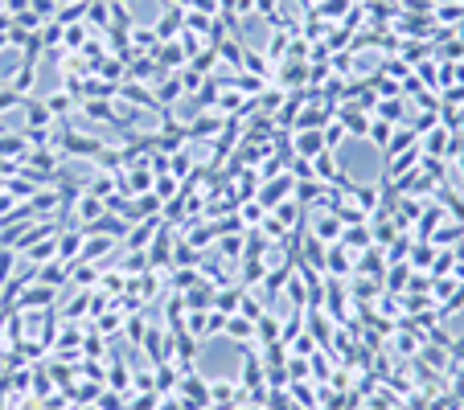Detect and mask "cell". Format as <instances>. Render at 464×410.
<instances>
[{
  "label": "cell",
  "mask_w": 464,
  "mask_h": 410,
  "mask_svg": "<svg viewBox=\"0 0 464 410\" xmlns=\"http://www.w3.org/2000/svg\"><path fill=\"white\" fill-rule=\"evenodd\" d=\"M181 406L185 410H206L210 406V382L194 378V369L181 373Z\"/></svg>",
  "instance_id": "obj_1"
},
{
  "label": "cell",
  "mask_w": 464,
  "mask_h": 410,
  "mask_svg": "<svg viewBox=\"0 0 464 410\" xmlns=\"http://www.w3.org/2000/svg\"><path fill=\"white\" fill-rule=\"evenodd\" d=\"M103 148H107L103 140H87V136H74V132H66V136L58 140V152H62V156H87V160H95Z\"/></svg>",
  "instance_id": "obj_2"
},
{
  "label": "cell",
  "mask_w": 464,
  "mask_h": 410,
  "mask_svg": "<svg viewBox=\"0 0 464 410\" xmlns=\"http://www.w3.org/2000/svg\"><path fill=\"white\" fill-rule=\"evenodd\" d=\"M210 406H243V390L234 386L230 378H214L210 382Z\"/></svg>",
  "instance_id": "obj_3"
},
{
  "label": "cell",
  "mask_w": 464,
  "mask_h": 410,
  "mask_svg": "<svg viewBox=\"0 0 464 410\" xmlns=\"http://www.w3.org/2000/svg\"><path fill=\"white\" fill-rule=\"evenodd\" d=\"M82 111H87V120H103V123H111V127H120L123 132V115L120 111H115V103H111V98H87V103H82Z\"/></svg>",
  "instance_id": "obj_4"
},
{
  "label": "cell",
  "mask_w": 464,
  "mask_h": 410,
  "mask_svg": "<svg viewBox=\"0 0 464 410\" xmlns=\"http://www.w3.org/2000/svg\"><path fill=\"white\" fill-rule=\"evenodd\" d=\"M341 234H345L341 217H333V214H320L317 222H313V238H320L325 246H333V242H341Z\"/></svg>",
  "instance_id": "obj_5"
},
{
  "label": "cell",
  "mask_w": 464,
  "mask_h": 410,
  "mask_svg": "<svg viewBox=\"0 0 464 410\" xmlns=\"http://www.w3.org/2000/svg\"><path fill=\"white\" fill-rule=\"evenodd\" d=\"M82 246H87V234H82V230L62 234V238H58V259H62L66 267H74L78 263V255H82Z\"/></svg>",
  "instance_id": "obj_6"
},
{
  "label": "cell",
  "mask_w": 464,
  "mask_h": 410,
  "mask_svg": "<svg viewBox=\"0 0 464 410\" xmlns=\"http://www.w3.org/2000/svg\"><path fill=\"white\" fill-rule=\"evenodd\" d=\"M313 177H317V181H333V185H341V169H337V156H333L329 148L313 156Z\"/></svg>",
  "instance_id": "obj_7"
},
{
  "label": "cell",
  "mask_w": 464,
  "mask_h": 410,
  "mask_svg": "<svg viewBox=\"0 0 464 410\" xmlns=\"http://www.w3.org/2000/svg\"><path fill=\"white\" fill-rule=\"evenodd\" d=\"M353 263H358V259L349 255V246H341V242H333L329 255H325V271H333V275H349Z\"/></svg>",
  "instance_id": "obj_8"
},
{
  "label": "cell",
  "mask_w": 464,
  "mask_h": 410,
  "mask_svg": "<svg viewBox=\"0 0 464 410\" xmlns=\"http://www.w3.org/2000/svg\"><path fill=\"white\" fill-rule=\"evenodd\" d=\"M448 140H452V127H432L427 132V140H419V148H423V156H448Z\"/></svg>",
  "instance_id": "obj_9"
},
{
  "label": "cell",
  "mask_w": 464,
  "mask_h": 410,
  "mask_svg": "<svg viewBox=\"0 0 464 410\" xmlns=\"http://www.w3.org/2000/svg\"><path fill=\"white\" fill-rule=\"evenodd\" d=\"M444 222H448V214H444V205H427V210L419 214V222H415V234H419V238H432V234L440 230Z\"/></svg>",
  "instance_id": "obj_10"
},
{
  "label": "cell",
  "mask_w": 464,
  "mask_h": 410,
  "mask_svg": "<svg viewBox=\"0 0 464 410\" xmlns=\"http://www.w3.org/2000/svg\"><path fill=\"white\" fill-rule=\"evenodd\" d=\"M21 255H25V259H29L33 267H46L49 259H58V238H37L33 246H25Z\"/></svg>",
  "instance_id": "obj_11"
},
{
  "label": "cell",
  "mask_w": 464,
  "mask_h": 410,
  "mask_svg": "<svg viewBox=\"0 0 464 410\" xmlns=\"http://www.w3.org/2000/svg\"><path fill=\"white\" fill-rule=\"evenodd\" d=\"M292 185H296L292 177H280V181H271L268 189H259V205H263V210H271V205H280V201L288 197V189H292Z\"/></svg>",
  "instance_id": "obj_12"
},
{
  "label": "cell",
  "mask_w": 464,
  "mask_h": 410,
  "mask_svg": "<svg viewBox=\"0 0 464 410\" xmlns=\"http://www.w3.org/2000/svg\"><path fill=\"white\" fill-rule=\"evenodd\" d=\"M181 25H185V8H169V13H165L161 21L152 25V29H156V37H161V41H173Z\"/></svg>",
  "instance_id": "obj_13"
},
{
  "label": "cell",
  "mask_w": 464,
  "mask_h": 410,
  "mask_svg": "<svg viewBox=\"0 0 464 410\" xmlns=\"http://www.w3.org/2000/svg\"><path fill=\"white\" fill-rule=\"evenodd\" d=\"M317 152H325V136H320V132H300V136H296V156H300V160H313Z\"/></svg>",
  "instance_id": "obj_14"
},
{
  "label": "cell",
  "mask_w": 464,
  "mask_h": 410,
  "mask_svg": "<svg viewBox=\"0 0 464 410\" xmlns=\"http://www.w3.org/2000/svg\"><path fill=\"white\" fill-rule=\"evenodd\" d=\"M239 300H243V288H218L214 291V312L234 316L239 312Z\"/></svg>",
  "instance_id": "obj_15"
},
{
  "label": "cell",
  "mask_w": 464,
  "mask_h": 410,
  "mask_svg": "<svg viewBox=\"0 0 464 410\" xmlns=\"http://www.w3.org/2000/svg\"><path fill=\"white\" fill-rule=\"evenodd\" d=\"M17 295H21V308L29 312V308H46L49 300H54V288H46V283H37V288H21Z\"/></svg>",
  "instance_id": "obj_16"
},
{
  "label": "cell",
  "mask_w": 464,
  "mask_h": 410,
  "mask_svg": "<svg viewBox=\"0 0 464 410\" xmlns=\"http://www.w3.org/2000/svg\"><path fill=\"white\" fill-rule=\"evenodd\" d=\"M37 279H42L46 288H58V283H66V279H70V267L62 263V259H54V263L37 267Z\"/></svg>",
  "instance_id": "obj_17"
},
{
  "label": "cell",
  "mask_w": 464,
  "mask_h": 410,
  "mask_svg": "<svg viewBox=\"0 0 464 410\" xmlns=\"http://www.w3.org/2000/svg\"><path fill=\"white\" fill-rule=\"evenodd\" d=\"M222 333H226V337L230 340H251L255 337V320H246V316H226V328H222Z\"/></svg>",
  "instance_id": "obj_18"
},
{
  "label": "cell",
  "mask_w": 464,
  "mask_h": 410,
  "mask_svg": "<svg viewBox=\"0 0 464 410\" xmlns=\"http://www.w3.org/2000/svg\"><path fill=\"white\" fill-rule=\"evenodd\" d=\"M370 226L362 222V226H345V234H341V246H349V250H370Z\"/></svg>",
  "instance_id": "obj_19"
},
{
  "label": "cell",
  "mask_w": 464,
  "mask_h": 410,
  "mask_svg": "<svg viewBox=\"0 0 464 410\" xmlns=\"http://www.w3.org/2000/svg\"><path fill=\"white\" fill-rule=\"evenodd\" d=\"M436 250H440V246H432V242L427 238H419L415 246H411V271H419V267H432V259H436Z\"/></svg>",
  "instance_id": "obj_20"
},
{
  "label": "cell",
  "mask_w": 464,
  "mask_h": 410,
  "mask_svg": "<svg viewBox=\"0 0 464 410\" xmlns=\"http://www.w3.org/2000/svg\"><path fill=\"white\" fill-rule=\"evenodd\" d=\"M370 144L374 148H382V152H387V148H391V136H394V123H387V120H374L370 123Z\"/></svg>",
  "instance_id": "obj_21"
},
{
  "label": "cell",
  "mask_w": 464,
  "mask_h": 410,
  "mask_svg": "<svg viewBox=\"0 0 464 410\" xmlns=\"http://www.w3.org/2000/svg\"><path fill=\"white\" fill-rule=\"evenodd\" d=\"M452 267H456V255H452V246H440L436 250V259H432V279H440V275H452Z\"/></svg>",
  "instance_id": "obj_22"
},
{
  "label": "cell",
  "mask_w": 464,
  "mask_h": 410,
  "mask_svg": "<svg viewBox=\"0 0 464 410\" xmlns=\"http://www.w3.org/2000/svg\"><path fill=\"white\" fill-rule=\"evenodd\" d=\"M25 115H29V127H49L54 115H49L46 103H33V98H25Z\"/></svg>",
  "instance_id": "obj_23"
},
{
  "label": "cell",
  "mask_w": 464,
  "mask_h": 410,
  "mask_svg": "<svg viewBox=\"0 0 464 410\" xmlns=\"http://www.w3.org/2000/svg\"><path fill=\"white\" fill-rule=\"evenodd\" d=\"M456 312H464V283H456V291L436 308V320H448V316H456Z\"/></svg>",
  "instance_id": "obj_24"
},
{
  "label": "cell",
  "mask_w": 464,
  "mask_h": 410,
  "mask_svg": "<svg viewBox=\"0 0 464 410\" xmlns=\"http://www.w3.org/2000/svg\"><path fill=\"white\" fill-rule=\"evenodd\" d=\"M46 107H49V115H54V120H58V115H66V111H74V107H78V103H74V98L66 95V91H54V95L46 98Z\"/></svg>",
  "instance_id": "obj_25"
},
{
  "label": "cell",
  "mask_w": 464,
  "mask_h": 410,
  "mask_svg": "<svg viewBox=\"0 0 464 410\" xmlns=\"http://www.w3.org/2000/svg\"><path fill=\"white\" fill-rule=\"evenodd\" d=\"M387 271H391V275H387V288H391V291H403L407 283H411V267H407V263L387 267Z\"/></svg>",
  "instance_id": "obj_26"
},
{
  "label": "cell",
  "mask_w": 464,
  "mask_h": 410,
  "mask_svg": "<svg viewBox=\"0 0 464 410\" xmlns=\"http://www.w3.org/2000/svg\"><path fill=\"white\" fill-rule=\"evenodd\" d=\"M177 189H181V185H177V177H173V172L156 177V185H152V193L161 197V201H173V197H177Z\"/></svg>",
  "instance_id": "obj_27"
},
{
  "label": "cell",
  "mask_w": 464,
  "mask_h": 410,
  "mask_svg": "<svg viewBox=\"0 0 464 410\" xmlns=\"http://www.w3.org/2000/svg\"><path fill=\"white\" fill-rule=\"evenodd\" d=\"M25 148H29V140L25 136H0V156H25Z\"/></svg>",
  "instance_id": "obj_28"
},
{
  "label": "cell",
  "mask_w": 464,
  "mask_h": 410,
  "mask_svg": "<svg viewBox=\"0 0 464 410\" xmlns=\"http://www.w3.org/2000/svg\"><path fill=\"white\" fill-rule=\"evenodd\" d=\"M33 66H37V62H25V58H21V70H17V78H13V82H8L17 95H25V91L33 87Z\"/></svg>",
  "instance_id": "obj_29"
},
{
  "label": "cell",
  "mask_w": 464,
  "mask_h": 410,
  "mask_svg": "<svg viewBox=\"0 0 464 410\" xmlns=\"http://www.w3.org/2000/svg\"><path fill=\"white\" fill-rule=\"evenodd\" d=\"M275 217H280V222H284V226H300V201H280V205H275Z\"/></svg>",
  "instance_id": "obj_30"
},
{
  "label": "cell",
  "mask_w": 464,
  "mask_h": 410,
  "mask_svg": "<svg viewBox=\"0 0 464 410\" xmlns=\"http://www.w3.org/2000/svg\"><path fill=\"white\" fill-rule=\"evenodd\" d=\"M320 136H325V148H329V152H333L337 144H345V127H341L337 120L325 123V127H320Z\"/></svg>",
  "instance_id": "obj_31"
},
{
  "label": "cell",
  "mask_w": 464,
  "mask_h": 410,
  "mask_svg": "<svg viewBox=\"0 0 464 410\" xmlns=\"http://www.w3.org/2000/svg\"><path fill=\"white\" fill-rule=\"evenodd\" d=\"M173 263H177V271L194 267V263H197V246H189V242L181 238V242H177V255H173Z\"/></svg>",
  "instance_id": "obj_32"
},
{
  "label": "cell",
  "mask_w": 464,
  "mask_h": 410,
  "mask_svg": "<svg viewBox=\"0 0 464 410\" xmlns=\"http://www.w3.org/2000/svg\"><path fill=\"white\" fill-rule=\"evenodd\" d=\"M62 46H66V49H82V46H87V25H66Z\"/></svg>",
  "instance_id": "obj_33"
},
{
  "label": "cell",
  "mask_w": 464,
  "mask_h": 410,
  "mask_svg": "<svg viewBox=\"0 0 464 410\" xmlns=\"http://www.w3.org/2000/svg\"><path fill=\"white\" fill-rule=\"evenodd\" d=\"M263 214H268V210H263L259 201H243V210H239V222H243V226H259V222H263Z\"/></svg>",
  "instance_id": "obj_34"
},
{
  "label": "cell",
  "mask_w": 464,
  "mask_h": 410,
  "mask_svg": "<svg viewBox=\"0 0 464 410\" xmlns=\"http://www.w3.org/2000/svg\"><path fill=\"white\" fill-rule=\"evenodd\" d=\"M378 120L399 123L403 120V103H399V98H382V103H378Z\"/></svg>",
  "instance_id": "obj_35"
},
{
  "label": "cell",
  "mask_w": 464,
  "mask_h": 410,
  "mask_svg": "<svg viewBox=\"0 0 464 410\" xmlns=\"http://www.w3.org/2000/svg\"><path fill=\"white\" fill-rule=\"evenodd\" d=\"M156 390H177V373H173V361L156 365V382H152Z\"/></svg>",
  "instance_id": "obj_36"
},
{
  "label": "cell",
  "mask_w": 464,
  "mask_h": 410,
  "mask_svg": "<svg viewBox=\"0 0 464 410\" xmlns=\"http://www.w3.org/2000/svg\"><path fill=\"white\" fill-rule=\"evenodd\" d=\"M13 263H17V250L13 246H0V283L13 279Z\"/></svg>",
  "instance_id": "obj_37"
},
{
  "label": "cell",
  "mask_w": 464,
  "mask_h": 410,
  "mask_svg": "<svg viewBox=\"0 0 464 410\" xmlns=\"http://www.w3.org/2000/svg\"><path fill=\"white\" fill-rule=\"evenodd\" d=\"M218 250L226 255V259H239V255H246V242H243V234H234V238H222V242H218Z\"/></svg>",
  "instance_id": "obj_38"
},
{
  "label": "cell",
  "mask_w": 464,
  "mask_h": 410,
  "mask_svg": "<svg viewBox=\"0 0 464 410\" xmlns=\"http://www.w3.org/2000/svg\"><path fill=\"white\" fill-rule=\"evenodd\" d=\"M144 320H140V316H132V320H123V337L132 340V345H140V340H144Z\"/></svg>",
  "instance_id": "obj_39"
},
{
  "label": "cell",
  "mask_w": 464,
  "mask_h": 410,
  "mask_svg": "<svg viewBox=\"0 0 464 410\" xmlns=\"http://www.w3.org/2000/svg\"><path fill=\"white\" fill-rule=\"evenodd\" d=\"M8 107H25V95H17L13 87H4V91H0V115H4Z\"/></svg>",
  "instance_id": "obj_40"
},
{
  "label": "cell",
  "mask_w": 464,
  "mask_h": 410,
  "mask_svg": "<svg viewBox=\"0 0 464 410\" xmlns=\"http://www.w3.org/2000/svg\"><path fill=\"white\" fill-rule=\"evenodd\" d=\"M107 382H111V390H127V369L115 361L111 365V373H107Z\"/></svg>",
  "instance_id": "obj_41"
},
{
  "label": "cell",
  "mask_w": 464,
  "mask_h": 410,
  "mask_svg": "<svg viewBox=\"0 0 464 410\" xmlns=\"http://www.w3.org/2000/svg\"><path fill=\"white\" fill-rule=\"evenodd\" d=\"M103 410H123L120 394H103Z\"/></svg>",
  "instance_id": "obj_42"
},
{
  "label": "cell",
  "mask_w": 464,
  "mask_h": 410,
  "mask_svg": "<svg viewBox=\"0 0 464 410\" xmlns=\"http://www.w3.org/2000/svg\"><path fill=\"white\" fill-rule=\"evenodd\" d=\"M452 255H456V263H464V242L456 246V250H452Z\"/></svg>",
  "instance_id": "obj_43"
},
{
  "label": "cell",
  "mask_w": 464,
  "mask_h": 410,
  "mask_svg": "<svg viewBox=\"0 0 464 410\" xmlns=\"http://www.w3.org/2000/svg\"><path fill=\"white\" fill-rule=\"evenodd\" d=\"M120 4H127V0H120Z\"/></svg>",
  "instance_id": "obj_44"
}]
</instances>
